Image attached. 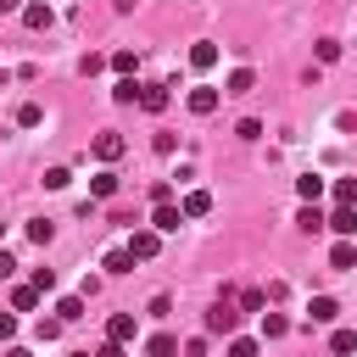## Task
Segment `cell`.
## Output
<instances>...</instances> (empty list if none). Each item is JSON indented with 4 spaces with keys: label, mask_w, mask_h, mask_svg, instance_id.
<instances>
[{
    "label": "cell",
    "mask_w": 357,
    "mask_h": 357,
    "mask_svg": "<svg viewBox=\"0 0 357 357\" xmlns=\"http://www.w3.org/2000/svg\"><path fill=\"white\" fill-rule=\"evenodd\" d=\"M123 151H128V139H123L117 128H106V134H95V156H100V162H117Z\"/></svg>",
    "instance_id": "277c9868"
},
{
    "label": "cell",
    "mask_w": 357,
    "mask_h": 357,
    "mask_svg": "<svg viewBox=\"0 0 357 357\" xmlns=\"http://www.w3.org/2000/svg\"><path fill=\"white\" fill-rule=\"evenodd\" d=\"M156 251H162V234H156V229H134V234H128V257H134V262H151Z\"/></svg>",
    "instance_id": "3957f363"
},
{
    "label": "cell",
    "mask_w": 357,
    "mask_h": 357,
    "mask_svg": "<svg viewBox=\"0 0 357 357\" xmlns=\"http://www.w3.org/2000/svg\"><path fill=\"white\" fill-rule=\"evenodd\" d=\"M73 357H95V351H73Z\"/></svg>",
    "instance_id": "ab89813d"
},
{
    "label": "cell",
    "mask_w": 357,
    "mask_h": 357,
    "mask_svg": "<svg viewBox=\"0 0 357 357\" xmlns=\"http://www.w3.org/2000/svg\"><path fill=\"white\" fill-rule=\"evenodd\" d=\"M335 206H357V178H335Z\"/></svg>",
    "instance_id": "603a6c76"
},
{
    "label": "cell",
    "mask_w": 357,
    "mask_h": 357,
    "mask_svg": "<svg viewBox=\"0 0 357 357\" xmlns=\"http://www.w3.org/2000/svg\"><path fill=\"white\" fill-rule=\"evenodd\" d=\"M329 268H340V273H346V268H357V245H351V240H335V251H329Z\"/></svg>",
    "instance_id": "e0dca14e"
},
{
    "label": "cell",
    "mask_w": 357,
    "mask_h": 357,
    "mask_svg": "<svg viewBox=\"0 0 357 357\" xmlns=\"http://www.w3.org/2000/svg\"><path fill=\"white\" fill-rule=\"evenodd\" d=\"M312 50H318V61H340V45H335V39H318Z\"/></svg>",
    "instance_id": "1f68e13d"
},
{
    "label": "cell",
    "mask_w": 357,
    "mask_h": 357,
    "mask_svg": "<svg viewBox=\"0 0 357 357\" xmlns=\"http://www.w3.org/2000/svg\"><path fill=\"white\" fill-rule=\"evenodd\" d=\"M56 318H61V324L84 318V296H61V301H56Z\"/></svg>",
    "instance_id": "7402d4cb"
},
{
    "label": "cell",
    "mask_w": 357,
    "mask_h": 357,
    "mask_svg": "<svg viewBox=\"0 0 357 357\" xmlns=\"http://www.w3.org/2000/svg\"><path fill=\"white\" fill-rule=\"evenodd\" d=\"M262 351V340H251V335H229V357H257Z\"/></svg>",
    "instance_id": "cb8c5ba5"
},
{
    "label": "cell",
    "mask_w": 357,
    "mask_h": 357,
    "mask_svg": "<svg viewBox=\"0 0 357 357\" xmlns=\"http://www.w3.org/2000/svg\"><path fill=\"white\" fill-rule=\"evenodd\" d=\"M28 284H33V290H45V296H50V290H56V273H50V268H33V279H28Z\"/></svg>",
    "instance_id": "4dcf8cb0"
},
{
    "label": "cell",
    "mask_w": 357,
    "mask_h": 357,
    "mask_svg": "<svg viewBox=\"0 0 357 357\" xmlns=\"http://www.w3.org/2000/svg\"><path fill=\"white\" fill-rule=\"evenodd\" d=\"M329 351H335V357H351V351H357V329H335V335H329Z\"/></svg>",
    "instance_id": "ffe728a7"
},
{
    "label": "cell",
    "mask_w": 357,
    "mask_h": 357,
    "mask_svg": "<svg viewBox=\"0 0 357 357\" xmlns=\"http://www.w3.org/2000/svg\"><path fill=\"white\" fill-rule=\"evenodd\" d=\"M50 234H56L50 218H33V223H28V240H33V245H50Z\"/></svg>",
    "instance_id": "d4e9b609"
},
{
    "label": "cell",
    "mask_w": 357,
    "mask_h": 357,
    "mask_svg": "<svg viewBox=\"0 0 357 357\" xmlns=\"http://www.w3.org/2000/svg\"><path fill=\"white\" fill-rule=\"evenodd\" d=\"M6 357H33V351L28 346H6Z\"/></svg>",
    "instance_id": "74e56055"
},
{
    "label": "cell",
    "mask_w": 357,
    "mask_h": 357,
    "mask_svg": "<svg viewBox=\"0 0 357 357\" xmlns=\"http://www.w3.org/2000/svg\"><path fill=\"white\" fill-rule=\"evenodd\" d=\"M112 100H117V106H139V84H134V78H117V84H112Z\"/></svg>",
    "instance_id": "d6986e66"
},
{
    "label": "cell",
    "mask_w": 357,
    "mask_h": 357,
    "mask_svg": "<svg viewBox=\"0 0 357 357\" xmlns=\"http://www.w3.org/2000/svg\"><path fill=\"white\" fill-rule=\"evenodd\" d=\"M100 268H106V273H128V268H134L128 245H123V251H106V262H100Z\"/></svg>",
    "instance_id": "484cf974"
},
{
    "label": "cell",
    "mask_w": 357,
    "mask_h": 357,
    "mask_svg": "<svg viewBox=\"0 0 357 357\" xmlns=\"http://www.w3.org/2000/svg\"><path fill=\"white\" fill-rule=\"evenodd\" d=\"M296 223H301V229H307V234H312V229H324V223H329V218H324V212H318V206H301V212H296Z\"/></svg>",
    "instance_id": "83f0119b"
},
{
    "label": "cell",
    "mask_w": 357,
    "mask_h": 357,
    "mask_svg": "<svg viewBox=\"0 0 357 357\" xmlns=\"http://www.w3.org/2000/svg\"><path fill=\"white\" fill-rule=\"evenodd\" d=\"M17 6H22V0H0V11H17Z\"/></svg>",
    "instance_id": "f35d334b"
},
{
    "label": "cell",
    "mask_w": 357,
    "mask_h": 357,
    "mask_svg": "<svg viewBox=\"0 0 357 357\" xmlns=\"http://www.w3.org/2000/svg\"><path fill=\"white\" fill-rule=\"evenodd\" d=\"M178 223H184V212H178V206H173V201H167V206H156V212H151V229H156V234H178Z\"/></svg>",
    "instance_id": "52a82bcc"
},
{
    "label": "cell",
    "mask_w": 357,
    "mask_h": 357,
    "mask_svg": "<svg viewBox=\"0 0 357 357\" xmlns=\"http://www.w3.org/2000/svg\"><path fill=\"white\" fill-rule=\"evenodd\" d=\"M89 195H95V201H112V195H117V173H112V167H100V173L89 178Z\"/></svg>",
    "instance_id": "7c38bea8"
},
{
    "label": "cell",
    "mask_w": 357,
    "mask_h": 357,
    "mask_svg": "<svg viewBox=\"0 0 357 357\" xmlns=\"http://www.w3.org/2000/svg\"><path fill=\"white\" fill-rule=\"evenodd\" d=\"M139 106L145 112H162L167 106V84H139Z\"/></svg>",
    "instance_id": "9a60e30c"
},
{
    "label": "cell",
    "mask_w": 357,
    "mask_h": 357,
    "mask_svg": "<svg viewBox=\"0 0 357 357\" xmlns=\"http://www.w3.org/2000/svg\"><path fill=\"white\" fill-rule=\"evenodd\" d=\"M95 357H128V351H123V346H117V340H106V346H100V351H95Z\"/></svg>",
    "instance_id": "d590c367"
},
{
    "label": "cell",
    "mask_w": 357,
    "mask_h": 357,
    "mask_svg": "<svg viewBox=\"0 0 357 357\" xmlns=\"http://www.w3.org/2000/svg\"><path fill=\"white\" fill-rule=\"evenodd\" d=\"M17 335V312H0V340H11Z\"/></svg>",
    "instance_id": "e575fe53"
},
{
    "label": "cell",
    "mask_w": 357,
    "mask_h": 357,
    "mask_svg": "<svg viewBox=\"0 0 357 357\" xmlns=\"http://www.w3.org/2000/svg\"><path fill=\"white\" fill-rule=\"evenodd\" d=\"M17 123H22V128H39V123H45V112H39L33 100H22V106H17Z\"/></svg>",
    "instance_id": "4316f807"
},
{
    "label": "cell",
    "mask_w": 357,
    "mask_h": 357,
    "mask_svg": "<svg viewBox=\"0 0 357 357\" xmlns=\"http://www.w3.org/2000/svg\"><path fill=\"white\" fill-rule=\"evenodd\" d=\"M39 301H45V290H33V284H17L11 290V312H33Z\"/></svg>",
    "instance_id": "5bb4252c"
},
{
    "label": "cell",
    "mask_w": 357,
    "mask_h": 357,
    "mask_svg": "<svg viewBox=\"0 0 357 357\" xmlns=\"http://www.w3.org/2000/svg\"><path fill=\"white\" fill-rule=\"evenodd\" d=\"M290 335V318L284 312H262V340H284Z\"/></svg>",
    "instance_id": "ac0fdd59"
},
{
    "label": "cell",
    "mask_w": 357,
    "mask_h": 357,
    "mask_svg": "<svg viewBox=\"0 0 357 357\" xmlns=\"http://www.w3.org/2000/svg\"><path fill=\"white\" fill-rule=\"evenodd\" d=\"M190 67H195V73H206V67H218V45H212V39H201V45H190Z\"/></svg>",
    "instance_id": "30bf717a"
},
{
    "label": "cell",
    "mask_w": 357,
    "mask_h": 357,
    "mask_svg": "<svg viewBox=\"0 0 357 357\" xmlns=\"http://www.w3.org/2000/svg\"><path fill=\"white\" fill-rule=\"evenodd\" d=\"M112 67H117V78H134V50H112Z\"/></svg>",
    "instance_id": "f1b7e54d"
},
{
    "label": "cell",
    "mask_w": 357,
    "mask_h": 357,
    "mask_svg": "<svg viewBox=\"0 0 357 357\" xmlns=\"http://www.w3.org/2000/svg\"><path fill=\"white\" fill-rule=\"evenodd\" d=\"M178 212H184V218H206V212H212V195H206V190H190Z\"/></svg>",
    "instance_id": "2e32d148"
},
{
    "label": "cell",
    "mask_w": 357,
    "mask_h": 357,
    "mask_svg": "<svg viewBox=\"0 0 357 357\" xmlns=\"http://www.w3.org/2000/svg\"><path fill=\"white\" fill-rule=\"evenodd\" d=\"M234 329H240V312L229 307V290H223V301L206 312V335H234Z\"/></svg>",
    "instance_id": "6da1fadb"
},
{
    "label": "cell",
    "mask_w": 357,
    "mask_h": 357,
    "mask_svg": "<svg viewBox=\"0 0 357 357\" xmlns=\"http://www.w3.org/2000/svg\"><path fill=\"white\" fill-rule=\"evenodd\" d=\"M0 234H6V223H0Z\"/></svg>",
    "instance_id": "60d3db41"
},
{
    "label": "cell",
    "mask_w": 357,
    "mask_h": 357,
    "mask_svg": "<svg viewBox=\"0 0 357 357\" xmlns=\"http://www.w3.org/2000/svg\"><path fill=\"white\" fill-rule=\"evenodd\" d=\"M17 273V262H11V251H0V279H11Z\"/></svg>",
    "instance_id": "8d00e7d4"
},
{
    "label": "cell",
    "mask_w": 357,
    "mask_h": 357,
    "mask_svg": "<svg viewBox=\"0 0 357 357\" xmlns=\"http://www.w3.org/2000/svg\"><path fill=\"white\" fill-rule=\"evenodd\" d=\"M324 190H329V184H324L318 173H301V178H296V195H301L307 206H318V195H324Z\"/></svg>",
    "instance_id": "4fadbf2b"
},
{
    "label": "cell",
    "mask_w": 357,
    "mask_h": 357,
    "mask_svg": "<svg viewBox=\"0 0 357 357\" xmlns=\"http://www.w3.org/2000/svg\"><path fill=\"white\" fill-rule=\"evenodd\" d=\"M145 357H178V340L173 335H151L145 340Z\"/></svg>",
    "instance_id": "44dd1931"
},
{
    "label": "cell",
    "mask_w": 357,
    "mask_h": 357,
    "mask_svg": "<svg viewBox=\"0 0 357 357\" xmlns=\"http://www.w3.org/2000/svg\"><path fill=\"white\" fill-rule=\"evenodd\" d=\"M307 318H312V324H335V318H340V301H335V296H312Z\"/></svg>",
    "instance_id": "9c48e42d"
},
{
    "label": "cell",
    "mask_w": 357,
    "mask_h": 357,
    "mask_svg": "<svg viewBox=\"0 0 357 357\" xmlns=\"http://www.w3.org/2000/svg\"><path fill=\"white\" fill-rule=\"evenodd\" d=\"M139 335V324H134V312H117V318H106V340H117V346H128Z\"/></svg>",
    "instance_id": "5b68a950"
},
{
    "label": "cell",
    "mask_w": 357,
    "mask_h": 357,
    "mask_svg": "<svg viewBox=\"0 0 357 357\" xmlns=\"http://www.w3.org/2000/svg\"><path fill=\"white\" fill-rule=\"evenodd\" d=\"M67 184H73L67 167H45V190H67Z\"/></svg>",
    "instance_id": "f546056e"
},
{
    "label": "cell",
    "mask_w": 357,
    "mask_h": 357,
    "mask_svg": "<svg viewBox=\"0 0 357 357\" xmlns=\"http://www.w3.org/2000/svg\"><path fill=\"white\" fill-rule=\"evenodd\" d=\"M151 201H156V206H167V201H173V184H167V178H156V184H151Z\"/></svg>",
    "instance_id": "d6a6232c"
},
{
    "label": "cell",
    "mask_w": 357,
    "mask_h": 357,
    "mask_svg": "<svg viewBox=\"0 0 357 357\" xmlns=\"http://www.w3.org/2000/svg\"><path fill=\"white\" fill-rule=\"evenodd\" d=\"M324 229H335V234H340V240H351V234H357V206H335V212H329V223H324Z\"/></svg>",
    "instance_id": "ba28073f"
},
{
    "label": "cell",
    "mask_w": 357,
    "mask_h": 357,
    "mask_svg": "<svg viewBox=\"0 0 357 357\" xmlns=\"http://www.w3.org/2000/svg\"><path fill=\"white\" fill-rule=\"evenodd\" d=\"M218 100H223V89H212V84H195V89L184 95V106H190L195 117H212V112H218Z\"/></svg>",
    "instance_id": "7a4b0ae2"
},
{
    "label": "cell",
    "mask_w": 357,
    "mask_h": 357,
    "mask_svg": "<svg viewBox=\"0 0 357 357\" xmlns=\"http://www.w3.org/2000/svg\"><path fill=\"white\" fill-rule=\"evenodd\" d=\"M61 335V318H39V340H56Z\"/></svg>",
    "instance_id": "836d02e7"
},
{
    "label": "cell",
    "mask_w": 357,
    "mask_h": 357,
    "mask_svg": "<svg viewBox=\"0 0 357 357\" xmlns=\"http://www.w3.org/2000/svg\"><path fill=\"white\" fill-rule=\"evenodd\" d=\"M251 84H257V73H251V67H234V73L223 78V95H251Z\"/></svg>",
    "instance_id": "8fae6325"
},
{
    "label": "cell",
    "mask_w": 357,
    "mask_h": 357,
    "mask_svg": "<svg viewBox=\"0 0 357 357\" xmlns=\"http://www.w3.org/2000/svg\"><path fill=\"white\" fill-rule=\"evenodd\" d=\"M22 22H28L33 33H45V28L56 22V11H50V0H33V6H22Z\"/></svg>",
    "instance_id": "8992f818"
}]
</instances>
